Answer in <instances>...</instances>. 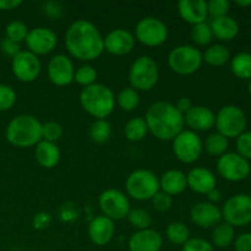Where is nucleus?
Listing matches in <instances>:
<instances>
[{
    "mask_svg": "<svg viewBox=\"0 0 251 251\" xmlns=\"http://www.w3.org/2000/svg\"><path fill=\"white\" fill-rule=\"evenodd\" d=\"M65 47L73 58L93 61L104 51V37L93 22L76 20L66 29Z\"/></svg>",
    "mask_w": 251,
    "mask_h": 251,
    "instance_id": "nucleus-1",
    "label": "nucleus"
},
{
    "mask_svg": "<svg viewBox=\"0 0 251 251\" xmlns=\"http://www.w3.org/2000/svg\"><path fill=\"white\" fill-rule=\"evenodd\" d=\"M149 132L161 141H172L184 130V115L174 104L164 100L154 102L147 108L145 115Z\"/></svg>",
    "mask_w": 251,
    "mask_h": 251,
    "instance_id": "nucleus-2",
    "label": "nucleus"
},
{
    "mask_svg": "<svg viewBox=\"0 0 251 251\" xmlns=\"http://www.w3.org/2000/svg\"><path fill=\"white\" fill-rule=\"evenodd\" d=\"M7 142L19 149L36 146L42 140V123L31 114L15 117L5 131Z\"/></svg>",
    "mask_w": 251,
    "mask_h": 251,
    "instance_id": "nucleus-3",
    "label": "nucleus"
},
{
    "mask_svg": "<svg viewBox=\"0 0 251 251\" xmlns=\"http://www.w3.org/2000/svg\"><path fill=\"white\" fill-rule=\"evenodd\" d=\"M80 103L83 110L96 120L107 119L115 108V96L108 86L96 82L82 88Z\"/></svg>",
    "mask_w": 251,
    "mask_h": 251,
    "instance_id": "nucleus-4",
    "label": "nucleus"
},
{
    "mask_svg": "<svg viewBox=\"0 0 251 251\" xmlns=\"http://www.w3.org/2000/svg\"><path fill=\"white\" fill-rule=\"evenodd\" d=\"M125 190L127 196L136 201L152 200L159 191V178L149 169H136L126 178Z\"/></svg>",
    "mask_w": 251,
    "mask_h": 251,
    "instance_id": "nucleus-5",
    "label": "nucleus"
},
{
    "mask_svg": "<svg viewBox=\"0 0 251 251\" xmlns=\"http://www.w3.org/2000/svg\"><path fill=\"white\" fill-rule=\"evenodd\" d=\"M159 80V69L154 59L142 55L135 59L129 70L130 87L139 91H151Z\"/></svg>",
    "mask_w": 251,
    "mask_h": 251,
    "instance_id": "nucleus-6",
    "label": "nucleus"
},
{
    "mask_svg": "<svg viewBox=\"0 0 251 251\" xmlns=\"http://www.w3.org/2000/svg\"><path fill=\"white\" fill-rule=\"evenodd\" d=\"M168 66L173 73L189 76L199 71L203 63L202 53L196 47L181 44L172 49L168 54Z\"/></svg>",
    "mask_w": 251,
    "mask_h": 251,
    "instance_id": "nucleus-7",
    "label": "nucleus"
},
{
    "mask_svg": "<svg viewBox=\"0 0 251 251\" xmlns=\"http://www.w3.org/2000/svg\"><path fill=\"white\" fill-rule=\"evenodd\" d=\"M247 124V115L238 105H225L216 114L215 126L217 127V132L227 139H237L245 131Z\"/></svg>",
    "mask_w": 251,
    "mask_h": 251,
    "instance_id": "nucleus-8",
    "label": "nucleus"
},
{
    "mask_svg": "<svg viewBox=\"0 0 251 251\" xmlns=\"http://www.w3.org/2000/svg\"><path fill=\"white\" fill-rule=\"evenodd\" d=\"M222 218L232 227H245L251 223V196L248 194H237L225 202Z\"/></svg>",
    "mask_w": 251,
    "mask_h": 251,
    "instance_id": "nucleus-9",
    "label": "nucleus"
},
{
    "mask_svg": "<svg viewBox=\"0 0 251 251\" xmlns=\"http://www.w3.org/2000/svg\"><path fill=\"white\" fill-rule=\"evenodd\" d=\"M134 37L146 47H159L168 39V27L162 20L147 16L136 24Z\"/></svg>",
    "mask_w": 251,
    "mask_h": 251,
    "instance_id": "nucleus-10",
    "label": "nucleus"
},
{
    "mask_svg": "<svg viewBox=\"0 0 251 251\" xmlns=\"http://www.w3.org/2000/svg\"><path fill=\"white\" fill-rule=\"evenodd\" d=\"M172 141H173L174 156L183 163H194L202 154L203 142L198 132L183 130Z\"/></svg>",
    "mask_w": 251,
    "mask_h": 251,
    "instance_id": "nucleus-11",
    "label": "nucleus"
},
{
    "mask_svg": "<svg viewBox=\"0 0 251 251\" xmlns=\"http://www.w3.org/2000/svg\"><path fill=\"white\" fill-rule=\"evenodd\" d=\"M98 202L103 216L112 221L124 220L131 210L127 196L118 189H107L103 191L100 195Z\"/></svg>",
    "mask_w": 251,
    "mask_h": 251,
    "instance_id": "nucleus-12",
    "label": "nucleus"
},
{
    "mask_svg": "<svg viewBox=\"0 0 251 251\" xmlns=\"http://www.w3.org/2000/svg\"><path fill=\"white\" fill-rule=\"evenodd\" d=\"M250 163L237 152H226L217 161V172L225 180L237 183L247 179L250 174Z\"/></svg>",
    "mask_w": 251,
    "mask_h": 251,
    "instance_id": "nucleus-13",
    "label": "nucleus"
},
{
    "mask_svg": "<svg viewBox=\"0 0 251 251\" xmlns=\"http://www.w3.org/2000/svg\"><path fill=\"white\" fill-rule=\"evenodd\" d=\"M11 69L15 77L25 83L33 82L42 71V63L37 55L28 50H21L12 58Z\"/></svg>",
    "mask_w": 251,
    "mask_h": 251,
    "instance_id": "nucleus-14",
    "label": "nucleus"
},
{
    "mask_svg": "<svg viewBox=\"0 0 251 251\" xmlns=\"http://www.w3.org/2000/svg\"><path fill=\"white\" fill-rule=\"evenodd\" d=\"M25 43H26L27 50L33 53L34 55H46L56 48L58 37L55 32L48 27H36V28L29 29Z\"/></svg>",
    "mask_w": 251,
    "mask_h": 251,
    "instance_id": "nucleus-15",
    "label": "nucleus"
},
{
    "mask_svg": "<svg viewBox=\"0 0 251 251\" xmlns=\"http://www.w3.org/2000/svg\"><path fill=\"white\" fill-rule=\"evenodd\" d=\"M47 71H48V77L50 82L59 87L70 85L74 81V75H75L73 60L65 54L54 55L49 60Z\"/></svg>",
    "mask_w": 251,
    "mask_h": 251,
    "instance_id": "nucleus-16",
    "label": "nucleus"
},
{
    "mask_svg": "<svg viewBox=\"0 0 251 251\" xmlns=\"http://www.w3.org/2000/svg\"><path fill=\"white\" fill-rule=\"evenodd\" d=\"M135 37L125 28L112 29L104 37V50L112 55L123 56L131 53L135 47Z\"/></svg>",
    "mask_w": 251,
    "mask_h": 251,
    "instance_id": "nucleus-17",
    "label": "nucleus"
},
{
    "mask_svg": "<svg viewBox=\"0 0 251 251\" xmlns=\"http://www.w3.org/2000/svg\"><path fill=\"white\" fill-rule=\"evenodd\" d=\"M190 218L194 225L200 228H215L222 221V211L215 203L208 201L198 202L191 207Z\"/></svg>",
    "mask_w": 251,
    "mask_h": 251,
    "instance_id": "nucleus-18",
    "label": "nucleus"
},
{
    "mask_svg": "<svg viewBox=\"0 0 251 251\" xmlns=\"http://www.w3.org/2000/svg\"><path fill=\"white\" fill-rule=\"evenodd\" d=\"M184 122L191 131H208L215 126L216 114L205 105H193V108L184 114Z\"/></svg>",
    "mask_w": 251,
    "mask_h": 251,
    "instance_id": "nucleus-19",
    "label": "nucleus"
},
{
    "mask_svg": "<svg viewBox=\"0 0 251 251\" xmlns=\"http://www.w3.org/2000/svg\"><path fill=\"white\" fill-rule=\"evenodd\" d=\"M188 188L198 194L207 195L217 185V178L212 171L205 167H195L186 174Z\"/></svg>",
    "mask_w": 251,
    "mask_h": 251,
    "instance_id": "nucleus-20",
    "label": "nucleus"
},
{
    "mask_svg": "<svg viewBox=\"0 0 251 251\" xmlns=\"http://www.w3.org/2000/svg\"><path fill=\"white\" fill-rule=\"evenodd\" d=\"M163 245V238L161 233L149 228L137 230L130 237L129 251H159Z\"/></svg>",
    "mask_w": 251,
    "mask_h": 251,
    "instance_id": "nucleus-21",
    "label": "nucleus"
},
{
    "mask_svg": "<svg viewBox=\"0 0 251 251\" xmlns=\"http://www.w3.org/2000/svg\"><path fill=\"white\" fill-rule=\"evenodd\" d=\"M115 233L114 221L105 216H97L88 225V237L93 244L98 247L107 245Z\"/></svg>",
    "mask_w": 251,
    "mask_h": 251,
    "instance_id": "nucleus-22",
    "label": "nucleus"
},
{
    "mask_svg": "<svg viewBox=\"0 0 251 251\" xmlns=\"http://www.w3.org/2000/svg\"><path fill=\"white\" fill-rule=\"evenodd\" d=\"M179 16L191 26L206 22L208 17L207 1L205 0H180L178 2Z\"/></svg>",
    "mask_w": 251,
    "mask_h": 251,
    "instance_id": "nucleus-23",
    "label": "nucleus"
},
{
    "mask_svg": "<svg viewBox=\"0 0 251 251\" xmlns=\"http://www.w3.org/2000/svg\"><path fill=\"white\" fill-rule=\"evenodd\" d=\"M188 188L186 183V174L178 169H171L167 171L163 176L159 178V190L168 194L169 196L180 195Z\"/></svg>",
    "mask_w": 251,
    "mask_h": 251,
    "instance_id": "nucleus-24",
    "label": "nucleus"
},
{
    "mask_svg": "<svg viewBox=\"0 0 251 251\" xmlns=\"http://www.w3.org/2000/svg\"><path fill=\"white\" fill-rule=\"evenodd\" d=\"M60 150L56 146V144L41 140L36 145V149H34V158H36L37 163L41 167H43V168L51 169L54 167H56L59 161H60Z\"/></svg>",
    "mask_w": 251,
    "mask_h": 251,
    "instance_id": "nucleus-25",
    "label": "nucleus"
},
{
    "mask_svg": "<svg viewBox=\"0 0 251 251\" xmlns=\"http://www.w3.org/2000/svg\"><path fill=\"white\" fill-rule=\"evenodd\" d=\"M210 27L213 37L223 42L232 41L239 33V25H238L237 20L229 15L218 17V19H212Z\"/></svg>",
    "mask_w": 251,
    "mask_h": 251,
    "instance_id": "nucleus-26",
    "label": "nucleus"
},
{
    "mask_svg": "<svg viewBox=\"0 0 251 251\" xmlns=\"http://www.w3.org/2000/svg\"><path fill=\"white\" fill-rule=\"evenodd\" d=\"M235 240V229L226 222H221L216 226L211 234V244L220 249H225L232 245Z\"/></svg>",
    "mask_w": 251,
    "mask_h": 251,
    "instance_id": "nucleus-27",
    "label": "nucleus"
},
{
    "mask_svg": "<svg viewBox=\"0 0 251 251\" xmlns=\"http://www.w3.org/2000/svg\"><path fill=\"white\" fill-rule=\"evenodd\" d=\"M149 134V127L144 118H131L124 126L125 139L130 142H140Z\"/></svg>",
    "mask_w": 251,
    "mask_h": 251,
    "instance_id": "nucleus-28",
    "label": "nucleus"
},
{
    "mask_svg": "<svg viewBox=\"0 0 251 251\" xmlns=\"http://www.w3.org/2000/svg\"><path fill=\"white\" fill-rule=\"evenodd\" d=\"M202 59L211 66H223L229 61L230 53L223 44H213L203 51Z\"/></svg>",
    "mask_w": 251,
    "mask_h": 251,
    "instance_id": "nucleus-29",
    "label": "nucleus"
},
{
    "mask_svg": "<svg viewBox=\"0 0 251 251\" xmlns=\"http://www.w3.org/2000/svg\"><path fill=\"white\" fill-rule=\"evenodd\" d=\"M230 70L242 80H250L251 78V54L247 51H242L233 56L230 60Z\"/></svg>",
    "mask_w": 251,
    "mask_h": 251,
    "instance_id": "nucleus-30",
    "label": "nucleus"
},
{
    "mask_svg": "<svg viewBox=\"0 0 251 251\" xmlns=\"http://www.w3.org/2000/svg\"><path fill=\"white\" fill-rule=\"evenodd\" d=\"M228 146H229L228 139L221 135L220 132H213V134L208 135L203 142L205 151L213 157H221L222 154H225L227 152Z\"/></svg>",
    "mask_w": 251,
    "mask_h": 251,
    "instance_id": "nucleus-31",
    "label": "nucleus"
},
{
    "mask_svg": "<svg viewBox=\"0 0 251 251\" xmlns=\"http://www.w3.org/2000/svg\"><path fill=\"white\" fill-rule=\"evenodd\" d=\"M167 239L174 245H181L183 247L189 239H190V230L188 226L183 222H172L169 223L166 229Z\"/></svg>",
    "mask_w": 251,
    "mask_h": 251,
    "instance_id": "nucleus-32",
    "label": "nucleus"
},
{
    "mask_svg": "<svg viewBox=\"0 0 251 251\" xmlns=\"http://www.w3.org/2000/svg\"><path fill=\"white\" fill-rule=\"evenodd\" d=\"M115 103L118 107L124 112H132L136 109L140 104V96L136 90L132 87H125L119 92L115 98Z\"/></svg>",
    "mask_w": 251,
    "mask_h": 251,
    "instance_id": "nucleus-33",
    "label": "nucleus"
},
{
    "mask_svg": "<svg viewBox=\"0 0 251 251\" xmlns=\"http://www.w3.org/2000/svg\"><path fill=\"white\" fill-rule=\"evenodd\" d=\"M112 135V126L107 119H97L90 127V136L96 144H104Z\"/></svg>",
    "mask_w": 251,
    "mask_h": 251,
    "instance_id": "nucleus-34",
    "label": "nucleus"
},
{
    "mask_svg": "<svg viewBox=\"0 0 251 251\" xmlns=\"http://www.w3.org/2000/svg\"><path fill=\"white\" fill-rule=\"evenodd\" d=\"M127 221L130 225L137 230L149 229L152 225V216L149 211L144 210V208H131L127 215Z\"/></svg>",
    "mask_w": 251,
    "mask_h": 251,
    "instance_id": "nucleus-35",
    "label": "nucleus"
},
{
    "mask_svg": "<svg viewBox=\"0 0 251 251\" xmlns=\"http://www.w3.org/2000/svg\"><path fill=\"white\" fill-rule=\"evenodd\" d=\"M190 37L196 46L203 47L210 44L213 38L210 24H207V22H202V24H199V25H195V26H193V28H191L190 31Z\"/></svg>",
    "mask_w": 251,
    "mask_h": 251,
    "instance_id": "nucleus-36",
    "label": "nucleus"
},
{
    "mask_svg": "<svg viewBox=\"0 0 251 251\" xmlns=\"http://www.w3.org/2000/svg\"><path fill=\"white\" fill-rule=\"evenodd\" d=\"M29 29L27 27V25L25 24L21 20H14V21L9 22L5 27V34H6V38L11 39V41L17 42V43H21L25 42L27 34H28Z\"/></svg>",
    "mask_w": 251,
    "mask_h": 251,
    "instance_id": "nucleus-37",
    "label": "nucleus"
},
{
    "mask_svg": "<svg viewBox=\"0 0 251 251\" xmlns=\"http://www.w3.org/2000/svg\"><path fill=\"white\" fill-rule=\"evenodd\" d=\"M97 71L91 65H82L80 68L75 69V75H74V81L77 85L82 86L83 88L93 85L97 81Z\"/></svg>",
    "mask_w": 251,
    "mask_h": 251,
    "instance_id": "nucleus-38",
    "label": "nucleus"
},
{
    "mask_svg": "<svg viewBox=\"0 0 251 251\" xmlns=\"http://www.w3.org/2000/svg\"><path fill=\"white\" fill-rule=\"evenodd\" d=\"M64 130L59 123L47 122L42 124V140L56 144L63 137Z\"/></svg>",
    "mask_w": 251,
    "mask_h": 251,
    "instance_id": "nucleus-39",
    "label": "nucleus"
},
{
    "mask_svg": "<svg viewBox=\"0 0 251 251\" xmlns=\"http://www.w3.org/2000/svg\"><path fill=\"white\" fill-rule=\"evenodd\" d=\"M17 100L14 88L5 83H0V112L11 109Z\"/></svg>",
    "mask_w": 251,
    "mask_h": 251,
    "instance_id": "nucleus-40",
    "label": "nucleus"
},
{
    "mask_svg": "<svg viewBox=\"0 0 251 251\" xmlns=\"http://www.w3.org/2000/svg\"><path fill=\"white\" fill-rule=\"evenodd\" d=\"M230 10V2L228 0H211L207 1L208 16L212 19L227 16Z\"/></svg>",
    "mask_w": 251,
    "mask_h": 251,
    "instance_id": "nucleus-41",
    "label": "nucleus"
},
{
    "mask_svg": "<svg viewBox=\"0 0 251 251\" xmlns=\"http://www.w3.org/2000/svg\"><path fill=\"white\" fill-rule=\"evenodd\" d=\"M237 153L247 161H251V131H244L237 137Z\"/></svg>",
    "mask_w": 251,
    "mask_h": 251,
    "instance_id": "nucleus-42",
    "label": "nucleus"
},
{
    "mask_svg": "<svg viewBox=\"0 0 251 251\" xmlns=\"http://www.w3.org/2000/svg\"><path fill=\"white\" fill-rule=\"evenodd\" d=\"M181 251H215L213 245L202 238H190L183 245Z\"/></svg>",
    "mask_w": 251,
    "mask_h": 251,
    "instance_id": "nucleus-43",
    "label": "nucleus"
},
{
    "mask_svg": "<svg viewBox=\"0 0 251 251\" xmlns=\"http://www.w3.org/2000/svg\"><path fill=\"white\" fill-rule=\"evenodd\" d=\"M152 205L159 212H166V211L171 210L172 205H173V198L169 196L168 194L163 193L159 190L156 195L152 198Z\"/></svg>",
    "mask_w": 251,
    "mask_h": 251,
    "instance_id": "nucleus-44",
    "label": "nucleus"
},
{
    "mask_svg": "<svg viewBox=\"0 0 251 251\" xmlns=\"http://www.w3.org/2000/svg\"><path fill=\"white\" fill-rule=\"evenodd\" d=\"M0 49H1V51L6 56L14 58V56H16L17 54L21 51V46H20V43H17V42H14L5 37V38L0 42Z\"/></svg>",
    "mask_w": 251,
    "mask_h": 251,
    "instance_id": "nucleus-45",
    "label": "nucleus"
},
{
    "mask_svg": "<svg viewBox=\"0 0 251 251\" xmlns=\"http://www.w3.org/2000/svg\"><path fill=\"white\" fill-rule=\"evenodd\" d=\"M42 10H43L44 14L49 17H53V19H58L63 14V7L59 2L56 1H46L42 5Z\"/></svg>",
    "mask_w": 251,
    "mask_h": 251,
    "instance_id": "nucleus-46",
    "label": "nucleus"
},
{
    "mask_svg": "<svg viewBox=\"0 0 251 251\" xmlns=\"http://www.w3.org/2000/svg\"><path fill=\"white\" fill-rule=\"evenodd\" d=\"M235 251H251V233H243L234 240Z\"/></svg>",
    "mask_w": 251,
    "mask_h": 251,
    "instance_id": "nucleus-47",
    "label": "nucleus"
},
{
    "mask_svg": "<svg viewBox=\"0 0 251 251\" xmlns=\"http://www.w3.org/2000/svg\"><path fill=\"white\" fill-rule=\"evenodd\" d=\"M50 225V216L47 212H39L34 216L33 226L36 229H44Z\"/></svg>",
    "mask_w": 251,
    "mask_h": 251,
    "instance_id": "nucleus-48",
    "label": "nucleus"
},
{
    "mask_svg": "<svg viewBox=\"0 0 251 251\" xmlns=\"http://www.w3.org/2000/svg\"><path fill=\"white\" fill-rule=\"evenodd\" d=\"M176 107V109L179 110V112L181 113V114H185V113H188L189 110L193 108V102H191V100L189 97H181L179 98L178 102H176V104H174Z\"/></svg>",
    "mask_w": 251,
    "mask_h": 251,
    "instance_id": "nucleus-49",
    "label": "nucleus"
},
{
    "mask_svg": "<svg viewBox=\"0 0 251 251\" xmlns=\"http://www.w3.org/2000/svg\"><path fill=\"white\" fill-rule=\"evenodd\" d=\"M21 4V0H0V10L1 11H9V10L16 9Z\"/></svg>",
    "mask_w": 251,
    "mask_h": 251,
    "instance_id": "nucleus-50",
    "label": "nucleus"
},
{
    "mask_svg": "<svg viewBox=\"0 0 251 251\" xmlns=\"http://www.w3.org/2000/svg\"><path fill=\"white\" fill-rule=\"evenodd\" d=\"M207 199H208V202L211 203H217L218 201H221V199H222V193H221V190H218L217 188H215L213 190H211L210 193L207 194Z\"/></svg>",
    "mask_w": 251,
    "mask_h": 251,
    "instance_id": "nucleus-51",
    "label": "nucleus"
},
{
    "mask_svg": "<svg viewBox=\"0 0 251 251\" xmlns=\"http://www.w3.org/2000/svg\"><path fill=\"white\" fill-rule=\"evenodd\" d=\"M234 4L238 6H251V0H235Z\"/></svg>",
    "mask_w": 251,
    "mask_h": 251,
    "instance_id": "nucleus-52",
    "label": "nucleus"
},
{
    "mask_svg": "<svg viewBox=\"0 0 251 251\" xmlns=\"http://www.w3.org/2000/svg\"><path fill=\"white\" fill-rule=\"evenodd\" d=\"M248 90H249V93H250V96H251V78L249 80V85H248Z\"/></svg>",
    "mask_w": 251,
    "mask_h": 251,
    "instance_id": "nucleus-53",
    "label": "nucleus"
},
{
    "mask_svg": "<svg viewBox=\"0 0 251 251\" xmlns=\"http://www.w3.org/2000/svg\"><path fill=\"white\" fill-rule=\"evenodd\" d=\"M249 176L251 178V168H250V174H249Z\"/></svg>",
    "mask_w": 251,
    "mask_h": 251,
    "instance_id": "nucleus-54",
    "label": "nucleus"
}]
</instances>
